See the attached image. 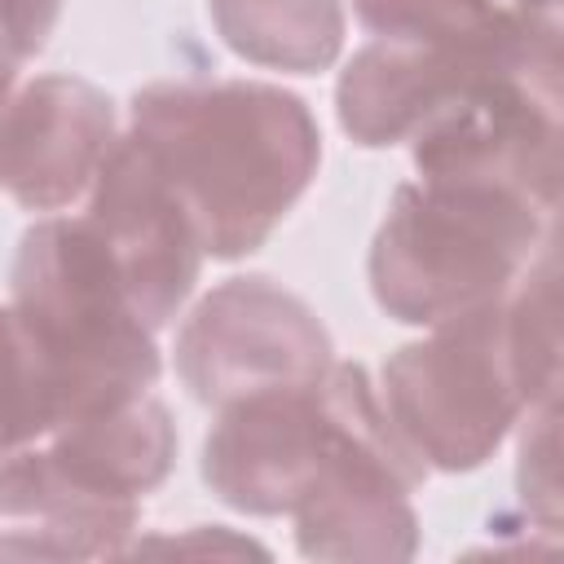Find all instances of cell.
Wrapping results in <instances>:
<instances>
[{
    "instance_id": "9a60e30c",
    "label": "cell",
    "mask_w": 564,
    "mask_h": 564,
    "mask_svg": "<svg viewBox=\"0 0 564 564\" xmlns=\"http://www.w3.org/2000/svg\"><path fill=\"white\" fill-rule=\"evenodd\" d=\"M66 423L53 366L26 335L13 304H0V458L35 445Z\"/></svg>"
},
{
    "instance_id": "ac0fdd59",
    "label": "cell",
    "mask_w": 564,
    "mask_h": 564,
    "mask_svg": "<svg viewBox=\"0 0 564 564\" xmlns=\"http://www.w3.org/2000/svg\"><path fill=\"white\" fill-rule=\"evenodd\" d=\"M13 84H18V57L0 44V115H4L9 97H13Z\"/></svg>"
},
{
    "instance_id": "9c48e42d",
    "label": "cell",
    "mask_w": 564,
    "mask_h": 564,
    "mask_svg": "<svg viewBox=\"0 0 564 564\" xmlns=\"http://www.w3.org/2000/svg\"><path fill=\"white\" fill-rule=\"evenodd\" d=\"M339 414L326 375L216 410L203 441L207 489L242 516H291L335 449Z\"/></svg>"
},
{
    "instance_id": "5b68a950",
    "label": "cell",
    "mask_w": 564,
    "mask_h": 564,
    "mask_svg": "<svg viewBox=\"0 0 564 564\" xmlns=\"http://www.w3.org/2000/svg\"><path fill=\"white\" fill-rule=\"evenodd\" d=\"M330 352L317 313L260 273L212 286L176 330V375L212 410L256 392L317 383L335 361Z\"/></svg>"
},
{
    "instance_id": "8fae6325",
    "label": "cell",
    "mask_w": 564,
    "mask_h": 564,
    "mask_svg": "<svg viewBox=\"0 0 564 564\" xmlns=\"http://www.w3.org/2000/svg\"><path fill=\"white\" fill-rule=\"evenodd\" d=\"M141 502L101 494L66 471L53 449L0 458V555L4 560H97L128 546Z\"/></svg>"
},
{
    "instance_id": "4fadbf2b",
    "label": "cell",
    "mask_w": 564,
    "mask_h": 564,
    "mask_svg": "<svg viewBox=\"0 0 564 564\" xmlns=\"http://www.w3.org/2000/svg\"><path fill=\"white\" fill-rule=\"evenodd\" d=\"M207 18L225 48L269 70L317 75L344 48L339 0H207Z\"/></svg>"
},
{
    "instance_id": "2e32d148",
    "label": "cell",
    "mask_w": 564,
    "mask_h": 564,
    "mask_svg": "<svg viewBox=\"0 0 564 564\" xmlns=\"http://www.w3.org/2000/svg\"><path fill=\"white\" fill-rule=\"evenodd\" d=\"M520 502L524 511L555 533L560 529V480H555V401L529 410V427L520 441Z\"/></svg>"
},
{
    "instance_id": "277c9868",
    "label": "cell",
    "mask_w": 564,
    "mask_h": 564,
    "mask_svg": "<svg viewBox=\"0 0 564 564\" xmlns=\"http://www.w3.org/2000/svg\"><path fill=\"white\" fill-rule=\"evenodd\" d=\"M383 410L436 471H476L538 401L520 375L507 300L436 322L383 361Z\"/></svg>"
},
{
    "instance_id": "3957f363",
    "label": "cell",
    "mask_w": 564,
    "mask_h": 564,
    "mask_svg": "<svg viewBox=\"0 0 564 564\" xmlns=\"http://www.w3.org/2000/svg\"><path fill=\"white\" fill-rule=\"evenodd\" d=\"M13 313L57 375L66 419L123 405L159 383L154 330L128 304L79 216L35 220L9 273Z\"/></svg>"
},
{
    "instance_id": "8992f818",
    "label": "cell",
    "mask_w": 564,
    "mask_h": 564,
    "mask_svg": "<svg viewBox=\"0 0 564 564\" xmlns=\"http://www.w3.org/2000/svg\"><path fill=\"white\" fill-rule=\"evenodd\" d=\"M419 181L485 185L529 198L555 212L560 194V79L511 75L494 79L441 115L414 137Z\"/></svg>"
},
{
    "instance_id": "52a82bcc",
    "label": "cell",
    "mask_w": 564,
    "mask_h": 564,
    "mask_svg": "<svg viewBox=\"0 0 564 564\" xmlns=\"http://www.w3.org/2000/svg\"><path fill=\"white\" fill-rule=\"evenodd\" d=\"M84 198L79 220L97 238L128 304L150 330L167 326L189 300L207 256L185 203L132 132L115 141Z\"/></svg>"
},
{
    "instance_id": "e0dca14e",
    "label": "cell",
    "mask_w": 564,
    "mask_h": 564,
    "mask_svg": "<svg viewBox=\"0 0 564 564\" xmlns=\"http://www.w3.org/2000/svg\"><path fill=\"white\" fill-rule=\"evenodd\" d=\"M57 18H62V0H0V44L18 62H26L48 48Z\"/></svg>"
},
{
    "instance_id": "7c38bea8",
    "label": "cell",
    "mask_w": 564,
    "mask_h": 564,
    "mask_svg": "<svg viewBox=\"0 0 564 564\" xmlns=\"http://www.w3.org/2000/svg\"><path fill=\"white\" fill-rule=\"evenodd\" d=\"M48 449L84 485L141 502L176 463V423L159 397L141 392L123 405L66 419L48 432Z\"/></svg>"
},
{
    "instance_id": "6da1fadb",
    "label": "cell",
    "mask_w": 564,
    "mask_h": 564,
    "mask_svg": "<svg viewBox=\"0 0 564 564\" xmlns=\"http://www.w3.org/2000/svg\"><path fill=\"white\" fill-rule=\"evenodd\" d=\"M132 137L216 260L260 251L322 163V132L304 97L260 79L145 84L132 97Z\"/></svg>"
},
{
    "instance_id": "5bb4252c",
    "label": "cell",
    "mask_w": 564,
    "mask_h": 564,
    "mask_svg": "<svg viewBox=\"0 0 564 564\" xmlns=\"http://www.w3.org/2000/svg\"><path fill=\"white\" fill-rule=\"evenodd\" d=\"M352 13L375 40H419L485 53H520L560 40V22L529 18L498 0H352Z\"/></svg>"
},
{
    "instance_id": "30bf717a",
    "label": "cell",
    "mask_w": 564,
    "mask_h": 564,
    "mask_svg": "<svg viewBox=\"0 0 564 564\" xmlns=\"http://www.w3.org/2000/svg\"><path fill=\"white\" fill-rule=\"evenodd\" d=\"M115 141V101L97 84L40 75L0 115V189L26 212H62L88 194Z\"/></svg>"
},
{
    "instance_id": "7a4b0ae2",
    "label": "cell",
    "mask_w": 564,
    "mask_h": 564,
    "mask_svg": "<svg viewBox=\"0 0 564 564\" xmlns=\"http://www.w3.org/2000/svg\"><path fill=\"white\" fill-rule=\"evenodd\" d=\"M555 242V212L454 181L397 185L370 242L375 304L405 326H436L507 300L524 269Z\"/></svg>"
},
{
    "instance_id": "d6986e66",
    "label": "cell",
    "mask_w": 564,
    "mask_h": 564,
    "mask_svg": "<svg viewBox=\"0 0 564 564\" xmlns=\"http://www.w3.org/2000/svg\"><path fill=\"white\" fill-rule=\"evenodd\" d=\"M520 13L529 18H546V22H560V0H516Z\"/></svg>"
},
{
    "instance_id": "ba28073f",
    "label": "cell",
    "mask_w": 564,
    "mask_h": 564,
    "mask_svg": "<svg viewBox=\"0 0 564 564\" xmlns=\"http://www.w3.org/2000/svg\"><path fill=\"white\" fill-rule=\"evenodd\" d=\"M511 75L560 79V40H546L520 53H485V48L419 44V40H370L339 70L335 115L357 145L383 150V145L410 141L432 115H441L458 97Z\"/></svg>"
}]
</instances>
